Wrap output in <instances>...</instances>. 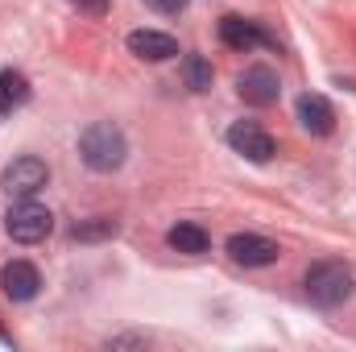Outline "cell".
<instances>
[{"label":"cell","mask_w":356,"mask_h":352,"mask_svg":"<svg viewBox=\"0 0 356 352\" xmlns=\"http://www.w3.org/2000/svg\"><path fill=\"white\" fill-rule=\"evenodd\" d=\"M25 99H29V79H25L21 71L4 67V71H0V116L13 112V108H21Z\"/></svg>","instance_id":"4fadbf2b"},{"label":"cell","mask_w":356,"mask_h":352,"mask_svg":"<svg viewBox=\"0 0 356 352\" xmlns=\"http://www.w3.org/2000/svg\"><path fill=\"white\" fill-rule=\"evenodd\" d=\"M236 91H241L245 104H253V108H269V104H277L282 83H277V71H269V67H245L241 79H236Z\"/></svg>","instance_id":"8992f818"},{"label":"cell","mask_w":356,"mask_h":352,"mask_svg":"<svg viewBox=\"0 0 356 352\" xmlns=\"http://www.w3.org/2000/svg\"><path fill=\"white\" fill-rule=\"evenodd\" d=\"M228 257L236 265H273L282 257V249L269 237H257V232H232L228 237Z\"/></svg>","instance_id":"ba28073f"},{"label":"cell","mask_w":356,"mask_h":352,"mask_svg":"<svg viewBox=\"0 0 356 352\" xmlns=\"http://www.w3.org/2000/svg\"><path fill=\"white\" fill-rule=\"evenodd\" d=\"M145 4H149L154 13H162V17H178V13H182L191 0H145Z\"/></svg>","instance_id":"2e32d148"},{"label":"cell","mask_w":356,"mask_h":352,"mask_svg":"<svg viewBox=\"0 0 356 352\" xmlns=\"http://www.w3.org/2000/svg\"><path fill=\"white\" fill-rule=\"evenodd\" d=\"M116 232H120L116 220L95 216V220H88V224H75V228H71V241H112Z\"/></svg>","instance_id":"9a60e30c"},{"label":"cell","mask_w":356,"mask_h":352,"mask_svg":"<svg viewBox=\"0 0 356 352\" xmlns=\"http://www.w3.org/2000/svg\"><path fill=\"white\" fill-rule=\"evenodd\" d=\"M220 42L232 46V50H241V54H249V50H257V46H273V38H269L257 21H245V17H236V13L220 17Z\"/></svg>","instance_id":"52a82bcc"},{"label":"cell","mask_w":356,"mask_h":352,"mask_svg":"<svg viewBox=\"0 0 356 352\" xmlns=\"http://www.w3.org/2000/svg\"><path fill=\"white\" fill-rule=\"evenodd\" d=\"M228 145L241 154V158H249V162H269L273 154H277V145H273V137H269L266 129L257 125V120H236L232 129H228Z\"/></svg>","instance_id":"5b68a950"},{"label":"cell","mask_w":356,"mask_h":352,"mask_svg":"<svg viewBox=\"0 0 356 352\" xmlns=\"http://www.w3.org/2000/svg\"><path fill=\"white\" fill-rule=\"evenodd\" d=\"M46 182H50V166H46L42 158H33V154L13 158V162L4 166V175H0V186H4L8 199H33Z\"/></svg>","instance_id":"277c9868"},{"label":"cell","mask_w":356,"mask_h":352,"mask_svg":"<svg viewBox=\"0 0 356 352\" xmlns=\"http://www.w3.org/2000/svg\"><path fill=\"white\" fill-rule=\"evenodd\" d=\"M166 245L175 249V253H186V257H199V253H207V245H211V237L199 228V224H175L170 232H166Z\"/></svg>","instance_id":"7c38bea8"},{"label":"cell","mask_w":356,"mask_h":352,"mask_svg":"<svg viewBox=\"0 0 356 352\" xmlns=\"http://www.w3.org/2000/svg\"><path fill=\"white\" fill-rule=\"evenodd\" d=\"M294 112H298V125H302L311 137H327V133L336 129V108H332V104H327L319 91H307V95H298Z\"/></svg>","instance_id":"30bf717a"},{"label":"cell","mask_w":356,"mask_h":352,"mask_svg":"<svg viewBox=\"0 0 356 352\" xmlns=\"http://www.w3.org/2000/svg\"><path fill=\"white\" fill-rule=\"evenodd\" d=\"M79 158H83V166L95 170V175L120 170L124 158H129V137H124V129L112 125V120H95V125H88V129L79 133Z\"/></svg>","instance_id":"6da1fadb"},{"label":"cell","mask_w":356,"mask_h":352,"mask_svg":"<svg viewBox=\"0 0 356 352\" xmlns=\"http://www.w3.org/2000/svg\"><path fill=\"white\" fill-rule=\"evenodd\" d=\"M133 344H145V336H112L108 349H133Z\"/></svg>","instance_id":"ac0fdd59"},{"label":"cell","mask_w":356,"mask_h":352,"mask_svg":"<svg viewBox=\"0 0 356 352\" xmlns=\"http://www.w3.org/2000/svg\"><path fill=\"white\" fill-rule=\"evenodd\" d=\"M71 4H75V8H79L83 17H104L112 0H71Z\"/></svg>","instance_id":"e0dca14e"},{"label":"cell","mask_w":356,"mask_h":352,"mask_svg":"<svg viewBox=\"0 0 356 352\" xmlns=\"http://www.w3.org/2000/svg\"><path fill=\"white\" fill-rule=\"evenodd\" d=\"M307 298L315 303V307H340V303H348L356 290V278L348 265L340 262H319L307 269Z\"/></svg>","instance_id":"7a4b0ae2"},{"label":"cell","mask_w":356,"mask_h":352,"mask_svg":"<svg viewBox=\"0 0 356 352\" xmlns=\"http://www.w3.org/2000/svg\"><path fill=\"white\" fill-rule=\"evenodd\" d=\"M182 79H186L191 91H207L216 75H211V63H207L203 54H186V58H182Z\"/></svg>","instance_id":"5bb4252c"},{"label":"cell","mask_w":356,"mask_h":352,"mask_svg":"<svg viewBox=\"0 0 356 352\" xmlns=\"http://www.w3.org/2000/svg\"><path fill=\"white\" fill-rule=\"evenodd\" d=\"M0 290H4L13 303H29V298H38V290H42V273H38V265L4 262L0 265Z\"/></svg>","instance_id":"9c48e42d"},{"label":"cell","mask_w":356,"mask_h":352,"mask_svg":"<svg viewBox=\"0 0 356 352\" xmlns=\"http://www.w3.org/2000/svg\"><path fill=\"white\" fill-rule=\"evenodd\" d=\"M4 232L17 245H42L54 232V216H50V207H42L33 199H17L8 207V216H4Z\"/></svg>","instance_id":"3957f363"},{"label":"cell","mask_w":356,"mask_h":352,"mask_svg":"<svg viewBox=\"0 0 356 352\" xmlns=\"http://www.w3.org/2000/svg\"><path fill=\"white\" fill-rule=\"evenodd\" d=\"M129 50L145 63H166L178 54V42L170 33H158V29H133L129 33Z\"/></svg>","instance_id":"8fae6325"}]
</instances>
